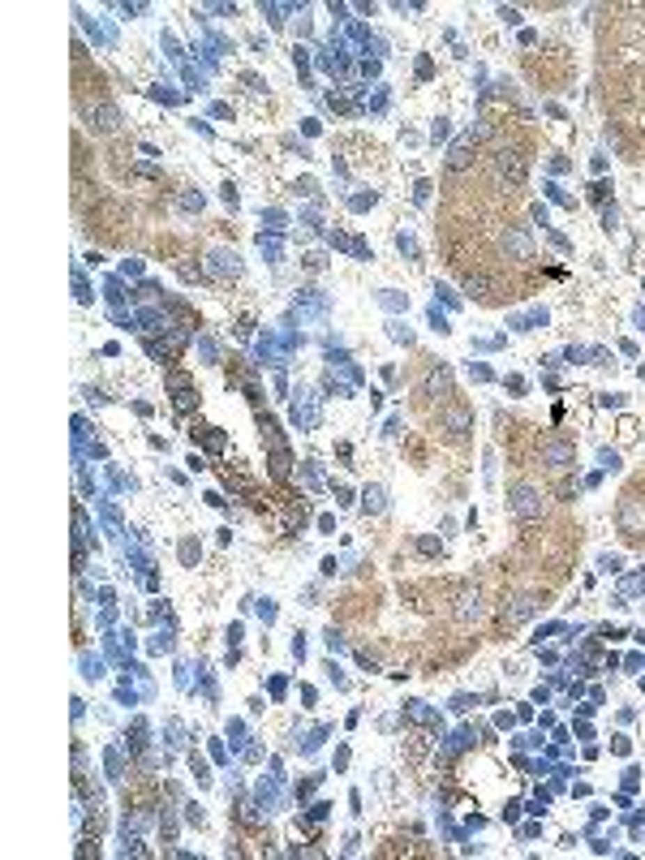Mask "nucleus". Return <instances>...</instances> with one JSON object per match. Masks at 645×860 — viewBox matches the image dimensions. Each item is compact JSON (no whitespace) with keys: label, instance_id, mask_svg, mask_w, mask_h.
I'll return each instance as SVG.
<instances>
[{"label":"nucleus","instance_id":"9b49d317","mask_svg":"<svg viewBox=\"0 0 645 860\" xmlns=\"http://www.w3.org/2000/svg\"><path fill=\"white\" fill-rule=\"evenodd\" d=\"M237 271H241L237 254H215V275H237Z\"/></svg>","mask_w":645,"mask_h":860},{"label":"nucleus","instance_id":"7ed1b4c3","mask_svg":"<svg viewBox=\"0 0 645 860\" xmlns=\"http://www.w3.org/2000/svg\"><path fill=\"white\" fill-rule=\"evenodd\" d=\"M542 461H547L551 469H573L577 465V447L573 443H547V447H542Z\"/></svg>","mask_w":645,"mask_h":860},{"label":"nucleus","instance_id":"1a4fd4ad","mask_svg":"<svg viewBox=\"0 0 645 860\" xmlns=\"http://www.w3.org/2000/svg\"><path fill=\"white\" fill-rule=\"evenodd\" d=\"M504 249H512L516 259H529V249H534V245H529V233H520V229H512V233L504 237Z\"/></svg>","mask_w":645,"mask_h":860},{"label":"nucleus","instance_id":"f8f14e48","mask_svg":"<svg viewBox=\"0 0 645 860\" xmlns=\"http://www.w3.org/2000/svg\"><path fill=\"white\" fill-rule=\"evenodd\" d=\"M465 293H469V297H486V293H490V284L482 280V275H465Z\"/></svg>","mask_w":645,"mask_h":860},{"label":"nucleus","instance_id":"9d476101","mask_svg":"<svg viewBox=\"0 0 645 860\" xmlns=\"http://www.w3.org/2000/svg\"><path fill=\"white\" fill-rule=\"evenodd\" d=\"M469 146H474V138H460V142L452 146V155H448V168H452V172L469 168V160H474V155H469Z\"/></svg>","mask_w":645,"mask_h":860},{"label":"nucleus","instance_id":"f03ea898","mask_svg":"<svg viewBox=\"0 0 645 860\" xmlns=\"http://www.w3.org/2000/svg\"><path fill=\"white\" fill-rule=\"evenodd\" d=\"M495 172H499L504 181L520 185V181H525V160H520L516 151H499V155H495Z\"/></svg>","mask_w":645,"mask_h":860},{"label":"nucleus","instance_id":"ddd939ff","mask_svg":"<svg viewBox=\"0 0 645 860\" xmlns=\"http://www.w3.org/2000/svg\"><path fill=\"white\" fill-rule=\"evenodd\" d=\"M366 512H383V491H379V486L366 491Z\"/></svg>","mask_w":645,"mask_h":860},{"label":"nucleus","instance_id":"39448f33","mask_svg":"<svg viewBox=\"0 0 645 860\" xmlns=\"http://www.w3.org/2000/svg\"><path fill=\"white\" fill-rule=\"evenodd\" d=\"M619 525H624L628 534L645 529V503H641V499H624V508H619Z\"/></svg>","mask_w":645,"mask_h":860},{"label":"nucleus","instance_id":"20e7f679","mask_svg":"<svg viewBox=\"0 0 645 860\" xmlns=\"http://www.w3.org/2000/svg\"><path fill=\"white\" fill-rule=\"evenodd\" d=\"M534 611H538V598L520 594V598H512V606H504V624H525Z\"/></svg>","mask_w":645,"mask_h":860},{"label":"nucleus","instance_id":"6e6552de","mask_svg":"<svg viewBox=\"0 0 645 860\" xmlns=\"http://www.w3.org/2000/svg\"><path fill=\"white\" fill-rule=\"evenodd\" d=\"M443 426H448V435H465V430L474 426V417H469V409H448L443 413Z\"/></svg>","mask_w":645,"mask_h":860},{"label":"nucleus","instance_id":"f257e3e1","mask_svg":"<svg viewBox=\"0 0 645 860\" xmlns=\"http://www.w3.org/2000/svg\"><path fill=\"white\" fill-rule=\"evenodd\" d=\"M512 512H516L520 521H538V516H542L538 491H534V486H512Z\"/></svg>","mask_w":645,"mask_h":860},{"label":"nucleus","instance_id":"0eeeda50","mask_svg":"<svg viewBox=\"0 0 645 860\" xmlns=\"http://www.w3.org/2000/svg\"><path fill=\"white\" fill-rule=\"evenodd\" d=\"M482 615V594L474 590V594H460V602H456V620H478Z\"/></svg>","mask_w":645,"mask_h":860},{"label":"nucleus","instance_id":"423d86ee","mask_svg":"<svg viewBox=\"0 0 645 860\" xmlns=\"http://www.w3.org/2000/svg\"><path fill=\"white\" fill-rule=\"evenodd\" d=\"M91 125H99V130H108V134H112L116 125H121V112H116L112 104H99V108H91Z\"/></svg>","mask_w":645,"mask_h":860}]
</instances>
